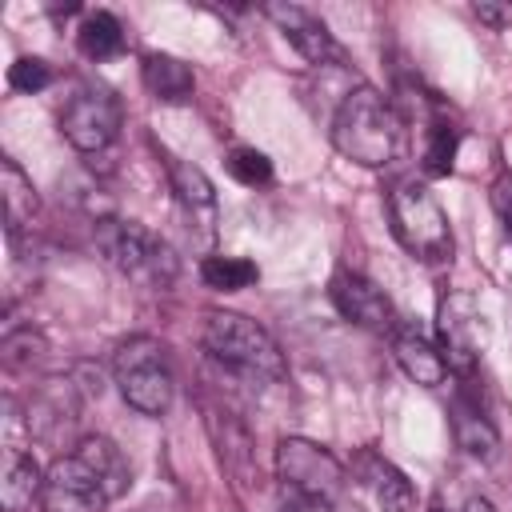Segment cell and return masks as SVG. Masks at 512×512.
Listing matches in <instances>:
<instances>
[{
	"label": "cell",
	"mask_w": 512,
	"mask_h": 512,
	"mask_svg": "<svg viewBox=\"0 0 512 512\" xmlns=\"http://www.w3.org/2000/svg\"><path fill=\"white\" fill-rule=\"evenodd\" d=\"M332 144L344 160L380 168L400 152V116L376 88L356 84L344 92L332 116Z\"/></svg>",
	"instance_id": "6da1fadb"
},
{
	"label": "cell",
	"mask_w": 512,
	"mask_h": 512,
	"mask_svg": "<svg viewBox=\"0 0 512 512\" xmlns=\"http://www.w3.org/2000/svg\"><path fill=\"white\" fill-rule=\"evenodd\" d=\"M92 240H96V248L104 252V260L116 272H124V276H132V280H140L148 288H164V284L176 280V268H180L176 252L136 220L104 216V220L92 224Z\"/></svg>",
	"instance_id": "7a4b0ae2"
},
{
	"label": "cell",
	"mask_w": 512,
	"mask_h": 512,
	"mask_svg": "<svg viewBox=\"0 0 512 512\" xmlns=\"http://www.w3.org/2000/svg\"><path fill=\"white\" fill-rule=\"evenodd\" d=\"M204 348L228 364L232 372L256 376V380H284V356L276 340L240 312H208L204 316Z\"/></svg>",
	"instance_id": "3957f363"
},
{
	"label": "cell",
	"mask_w": 512,
	"mask_h": 512,
	"mask_svg": "<svg viewBox=\"0 0 512 512\" xmlns=\"http://www.w3.org/2000/svg\"><path fill=\"white\" fill-rule=\"evenodd\" d=\"M388 212L396 240L416 256V260H444L452 252V228L440 208V200L428 192L420 180H396L388 192Z\"/></svg>",
	"instance_id": "277c9868"
},
{
	"label": "cell",
	"mask_w": 512,
	"mask_h": 512,
	"mask_svg": "<svg viewBox=\"0 0 512 512\" xmlns=\"http://www.w3.org/2000/svg\"><path fill=\"white\" fill-rule=\"evenodd\" d=\"M112 376L128 408L144 416H160L172 404V368L164 356V344L152 336H132L112 356Z\"/></svg>",
	"instance_id": "5b68a950"
},
{
	"label": "cell",
	"mask_w": 512,
	"mask_h": 512,
	"mask_svg": "<svg viewBox=\"0 0 512 512\" xmlns=\"http://www.w3.org/2000/svg\"><path fill=\"white\" fill-rule=\"evenodd\" d=\"M276 476L292 496L336 500L344 492V464L324 444H312L304 436H284L276 444Z\"/></svg>",
	"instance_id": "8992f818"
},
{
	"label": "cell",
	"mask_w": 512,
	"mask_h": 512,
	"mask_svg": "<svg viewBox=\"0 0 512 512\" xmlns=\"http://www.w3.org/2000/svg\"><path fill=\"white\" fill-rule=\"evenodd\" d=\"M436 336H440V352L448 360V368L456 372H472L476 360L488 348V320L484 308L476 304L472 292H444L436 304Z\"/></svg>",
	"instance_id": "52a82bcc"
},
{
	"label": "cell",
	"mask_w": 512,
	"mask_h": 512,
	"mask_svg": "<svg viewBox=\"0 0 512 512\" xmlns=\"http://www.w3.org/2000/svg\"><path fill=\"white\" fill-rule=\"evenodd\" d=\"M60 132L76 152H100L120 132V100L108 88L76 92L60 112Z\"/></svg>",
	"instance_id": "ba28073f"
},
{
	"label": "cell",
	"mask_w": 512,
	"mask_h": 512,
	"mask_svg": "<svg viewBox=\"0 0 512 512\" xmlns=\"http://www.w3.org/2000/svg\"><path fill=\"white\" fill-rule=\"evenodd\" d=\"M328 296L336 304V312L344 320H352L356 328H368L376 336H392L400 328V316H396V304L384 296V288H376L368 276L360 272H348L340 268L328 284Z\"/></svg>",
	"instance_id": "9c48e42d"
},
{
	"label": "cell",
	"mask_w": 512,
	"mask_h": 512,
	"mask_svg": "<svg viewBox=\"0 0 512 512\" xmlns=\"http://www.w3.org/2000/svg\"><path fill=\"white\" fill-rule=\"evenodd\" d=\"M40 504H44V512H104L112 500L100 488V480L84 468V460L76 452H68L44 472Z\"/></svg>",
	"instance_id": "30bf717a"
},
{
	"label": "cell",
	"mask_w": 512,
	"mask_h": 512,
	"mask_svg": "<svg viewBox=\"0 0 512 512\" xmlns=\"http://www.w3.org/2000/svg\"><path fill=\"white\" fill-rule=\"evenodd\" d=\"M264 16L284 32V40H288L308 64H344L340 44L332 40L328 24H324L316 12L300 8V4H268Z\"/></svg>",
	"instance_id": "8fae6325"
},
{
	"label": "cell",
	"mask_w": 512,
	"mask_h": 512,
	"mask_svg": "<svg viewBox=\"0 0 512 512\" xmlns=\"http://www.w3.org/2000/svg\"><path fill=\"white\" fill-rule=\"evenodd\" d=\"M392 356L404 368V376L416 380L420 388H440L448 380V372H452L444 352L436 344H428L416 328H404V324L392 332Z\"/></svg>",
	"instance_id": "7c38bea8"
},
{
	"label": "cell",
	"mask_w": 512,
	"mask_h": 512,
	"mask_svg": "<svg viewBox=\"0 0 512 512\" xmlns=\"http://www.w3.org/2000/svg\"><path fill=\"white\" fill-rule=\"evenodd\" d=\"M356 476H360V484L372 492V500H376L384 512H412V484H408V476H404L396 464H388L384 456L360 452V456H356Z\"/></svg>",
	"instance_id": "4fadbf2b"
},
{
	"label": "cell",
	"mask_w": 512,
	"mask_h": 512,
	"mask_svg": "<svg viewBox=\"0 0 512 512\" xmlns=\"http://www.w3.org/2000/svg\"><path fill=\"white\" fill-rule=\"evenodd\" d=\"M72 452H76V456L84 460V468L100 480V488L108 492V500H120V496L128 492V484H132V468H128L124 452H120L108 436H84Z\"/></svg>",
	"instance_id": "5bb4252c"
},
{
	"label": "cell",
	"mask_w": 512,
	"mask_h": 512,
	"mask_svg": "<svg viewBox=\"0 0 512 512\" xmlns=\"http://www.w3.org/2000/svg\"><path fill=\"white\" fill-rule=\"evenodd\" d=\"M140 72H144V88H148L156 100H164V104H184V100H192V92H196V76H192V68H188L180 56L148 52L144 64H140Z\"/></svg>",
	"instance_id": "9a60e30c"
},
{
	"label": "cell",
	"mask_w": 512,
	"mask_h": 512,
	"mask_svg": "<svg viewBox=\"0 0 512 512\" xmlns=\"http://www.w3.org/2000/svg\"><path fill=\"white\" fill-rule=\"evenodd\" d=\"M452 436H456V444H460L468 456H476V460H492L496 448H500V436H496L492 420H488V416L480 412V404H472L468 396H456V400H452Z\"/></svg>",
	"instance_id": "2e32d148"
},
{
	"label": "cell",
	"mask_w": 512,
	"mask_h": 512,
	"mask_svg": "<svg viewBox=\"0 0 512 512\" xmlns=\"http://www.w3.org/2000/svg\"><path fill=\"white\" fill-rule=\"evenodd\" d=\"M44 492V472L28 452H8L4 456V476H0V504L8 512H24L32 508V500Z\"/></svg>",
	"instance_id": "e0dca14e"
},
{
	"label": "cell",
	"mask_w": 512,
	"mask_h": 512,
	"mask_svg": "<svg viewBox=\"0 0 512 512\" xmlns=\"http://www.w3.org/2000/svg\"><path fill=\"white\" fill-rule=\"evenodd\" d=\"M0 196H4V224H8V232L16 236V232L28 228L32 216L40 212V196H36L32 180L20 172V164L8 160V156L0 160Z\"/></svg>",
	"instance_id": "ac0fdd59"
},
{
	"label": "cell",
	"mask_w": 512,
	"mask_h": 512,
	"mask_svg": "<svg viewBox=\"0 0 512 512\" xmlns=\"http://www.w3.org/2000/svg\"><path fill=\"white\" fill-rule=\"evenodd\" d=\"M76 44L88 60H108L124 48V28L112 12H88L76 28Z\"/></svg>",
	"instance_id": "d6986e66"
},
{
	"label": "cell",
	"mask_w": 512,
	"mask_h": 512,
	"mask_svg": "<svg viewBox=\"0 0 512 512\" xmlns=\"http://www.w3.org/2000/svg\"><path fill=\"white\" fill-rule=\"evenodd\" d=\"M200 276L216 292H240V288H248L256 280V264L244 260V256H208L200 264Z\"/></svg>",
	"instance_id": "ffe728a7"
},
{
	"label": "cell",
	"mask_w": 512,
	"mask_h": 512,
	"mask_svg": "<svg viewBox=\"0 0 512 512\" xmlns=\"http://www.w3.org/2000/svg\"><path fill=\"white\" fill-rule=\"evenodd\" d=\"M168 180H172V192L180 196V204H188V208H212V200H216L212 180L196 164H184V160L168 156Z\"/></svg>",
	"instance_id": "44dd1931"
},
{
	"label": "cell",
	"mask_w": 512,
	"mask_h": 512,
	"mask_svg": "<svg viewBox=\"0 0 512 512\" xmlns=\"http://www.w3.org/2000/svg\"><path fill=\"white\" fill-rule=\"evenodd\" d=\"M456 144H460V136H456V128L452 124H432L428 128V148H424V172L428 176H448L452 172V160H456Z\"/></svg>",
	"instance_id": "7402d4cb"
},
{
	"label": "cell",
	"mask_w": 512,
	"mask_h": 512,
	"mask_svg": "<svg viewBox=\"0 0 512 512\" xmlns=\"http://www.w3.org/2000/svg\"><path fill=\"white\" fill-rule=\"evenodd\" d=\"M228 172H232L240 184H248V188H264V184L272 180V160H268L260 148L240 144V148L228 152Z\"/></svg>",
	"instance_id": "603a6c76"
},
{
	"label": "cell",
	"mask_w": 512,
	"mask_h": 512,
	"mask_svg": "<svg viewBox=\"0 0 512 512\" xmlns=\"http://www.w3.org/2000/svg\"><path fill=\"white\" fill-rule=\"evenodd\" d=\"M8 84H12L16 92H40V88L52 84V68H48V60H40V56H20V60L8 68Z\"/></svg>",
	"instance_id": "cb8c5ba5"
},
{
	"label": "cell",
	"mask_w": 512,
	"mask_h": 512,
	"mask_svg": "<svg viewBox=\"0 0 512 512\" xmlns=\"http://www.w3.org/2000/svg\"><path fill=\"white\" fill-rule=\"evenodd\" d=\"M32 348H40V336H32V328L4 336V360H8V364H24V360H32V356H36Z\"/></svg>",
	"instance_id": "d4e9b609"
},
{
	"label": "cell",
	"mask_w": 512,
	"mask_h": 512,
	"mask_svg": "<svg viewBox=\"0 0 512 512\" xmlns=\"http://www.w3.org/2000/svg\"><path fill=\"white\" fill-rule=\"evenodd\" d=\"M472 12H476V20L488 24V28H508V24H512V4L480 0V4H472Z\"/></svg>",
	"instance_id": "484cf974"
},
{
	"label": "cell",
	"mask_w": 512,
	"mask_h": 512,
	"mask_svg": "<svg viewBox=\"0 0 512 512\" xmlns=\"http://www.w3.org/2000/svg\"><path fill=\"white\" fill-rule=\"evenodd\" d=\"M284 512H344L336 500H312V496H288Z\"/></svg>",
	"instance_id": "4316f807"
},
{
	"label": "cell",
	"mask_w": 512,
	"mask_h": 512,
	"mask_svg": "<svg viewBox=\"0 0 512 512\" xmlns=\"http://www.w3.org/2000/svg\"><path fill=\"white\" fill-rule=\"evenodd\" d=\"M460 512H496V508H492V504H488V500H484V496H468V500H464V508H460Z\"/></svg>",
	"instance_id": "83f0119b"
},
{
	"label": "cell",
	"mask_w": 512,
	"mask_h": 512,
	"mask_svg": "<svg viewBox=\"0 0 512 512\" xmlns=\"http://www.w3.org/2000/svg\"><path fill=\"white\" fill-rule=\"evenodd\" d=\"M428 512H448V508H444V504H432V508H428Z\"/></svg>",
	"instance_id": "f1b7e54d"
}]
</instances>
